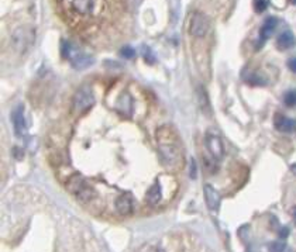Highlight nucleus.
Returning <instances> with one entry per match:
<instances>
[{
    "instance_id": "nucleus-24",
    "label": "nucleus",
    "mask_w": 296,
    "mask_h": 252,
    "mask_svg": "<svg viewBox=\"0 0 296 252\" xmlns=\"http://www.w3.org/2000/svg\"><path fill=\"white\" fill-rule=\"evenodd\" d=\"M288 68L292 71V72L296 73V56H294V58H291L289 61H288Z\"/></svg>"
},
{
    "instance_id": "nucleus-23",
    "label": "nucleus",
    "mask_w": 296,
    "mask_h": 252,
    "mask_svg": "<svg viewBox=\"0 0 296 252\" xmlns=\"http://www.w3.org/2000/svg\"><path fill=\"white\" fill-rule=\"evenodd\" d=\"M144 58H145V61H147L148 63L155 62V58H154L153 52H151L148 48H144Z\"/></svg>"
},
{
    "instance_id": "nucleus-2",
    "label": "nucleus",
    "mask_w": 296,
    "mask_h": 252,
    "mask_svg": "<svg viewBox=\"0 0 296 252\" xmlns=\"http://www.w3.org/2000/svg\"><path fill=\"white\" fill-rule=\"evenodd\" d=\"M65 186H66V189L69 190L71 193L75 195V198L78 199L81 203H89L96 196L95 189L88 183V180L85 179L82 175H79V173L72 175L71 178L66 180Z\"/></svg>"
},
{
    "instance_id": "nucleus-6",
    "label": "nucleus",
    "mask_w": 296,
    "mask_h": 252,
    "mask_svg": "<svg viewBox=\"0 0 296 252\" xmlns=\"http://www.w3.org/2000/svg\"><path fill=\"white\" fill-rule=\"evenodd\" d=\"M206 147L216 161H220L225 156V145L222 138L217 134H212V133L206 134Z\"/></svg>"
},
{
    "instance_id": "nucleus-18",
    "label": "nucleus",
    "mask_w": 296,
    "mask_h": 252,
    "mask_svg": "<svg viewBox=\"0 0 296 252\" xmlns=\"http://www.w3.org/2000/svg\"><path fill=\"white\" fill-rule=\"evenodd\" d=\"M120 55L126 59H131L135 56V50L131 45H124L121 50H120Z\"/></svg>"
},
{
    "instance_id": "nucleus-9",
    "label": "nucleus",
    "mask_w": 296,
    "mask_h": 252,
    "mask_svg": "<svg viewBox=\"0 0 296 252\" xmlns=\"http://www.w3.org/2000/svg\"><path fill=\"white\" fill-rule=\"evenodd\" d=\"M133 208H134V200L130 193H123L116 199V210L120 214L123 216L131 214Z\"/></svg>"
},
{
    "instance_id": "nucleus-15",
    "label": "nucleus",
    "mask_w": 296,
    "mask_h": 252,
    "mask_svg": "<svg viewBox=\"0 0 296 252\" xmlns=\"http://www.w3.org/2000/svg\"><path fill=\"white\" fill-rule=\"evenodd\" d=\"M145 200L148 204H157L161 200V185L160 182H155L153 186L148 189L147 195H145Z\"/></svg>"
},
{
    "instance_id": "nucleus-27",
    "label": "nucleus",
    "mask_w": 296,
    "mask_h": 252,
    "mask_svg": "<svg viewBox=\"0 0 296 252\" xmlns=\"http://www.w3.org/2000/svg\"><path fill=\"white\" fill-rule=\"evenodd\" d=\"M154 252H164V251H162V250H160V248H158V250H154Z\"/></svg>"
},
{
    "instance_id": "nucleus-12",
    "label": "nucleus",
    "mask_w": 296,
    "mask_h": 252,
    "mask_svg": "<svg viewBox=\"0 0 296 252\" xmlns=\"http://www.w3.org/2000/svg\"><path fill=\"white\" fill-rule=\"evenodd\" d=\"M277 26H278V20L275 17H268L264 21V24L260 30V44L265 43L268 40L271 34L275 31Z\"/></svg>"
},
{
    "instance_id": "nucleus-26",
    "label": "nucleus",
    "mask_w": 296,
    "mask_h": 252,
    "mask_svg": "<svg viewBox=\"0 0 296 252\" xmlns=\"http://www.w3.org/2000/svg\"><path fill=\"white\" fill-rule=\"evenodd\" d=\"M291 172H292L294 175H296V163H294V165H291Z\"/></svg>"
},
{
    "instance_id": "nucleus-17",
    "label": "nucleus",
    "mask_w": 296,
    "mask_h": 252,
    "mask_svg": "<svg viewBox=\"0 0 296 252\" xmlns=\"http://www.w3.org/2000/svg\"><path fill=\"white\" fill-rule=\"evenodd\" d=\"M284 103L287 104L288 107H295L296 106V89L289 90L285 93L284 96Z\"/></svg>"
},
{
    "instance_id": "nucleus-16",
    "label": "nucleus",
    "mask_w": 296,
    "mask_h": 252,
    "mask_svg": "<svg viewBox=\"0 0 296 252\" xmlns=\"http://www.w3.org/2000/svg\"><path fill=\"white\" fill-rule=\"evenodd\" d=\"M197 100H199V104L200 108L206 113L210 114V103H209V98H207V93L205 92V89L202 86L197 88Z\"/></svg>"
},
{
    "instance_id": "nucleus-28",
    "label": "nucleus",
    "mask_w": 296,
    "mask_h": 252,
    "mask_svg": "<svg viewBox=\"0 0 296 252\" xmlns=\"http://www.w3.org/2000/svg\"><path fill=\"white\" fill-rule=\"evenodd\" d=\"M294 217H295V221H296V208H295V211H294Z\"/></svg>"
},
{
    "instance_id": "nucleus-21",
    "label": "nucleus",
    "mask_w": 296,
    "mask_h": 252,
    "mask_svg": "<svg viewBox=\"0 0 296 252\" xmlns=\"http://www.w3.org/2000/svg\"><path fill=\"white\" fill-rule=\"evenodd\" d=\"M285 248H287L285 244L277 241V243H272L269 245V252H285Z\"/></svg>"
},
{
    "instance_id": "nucleus-25",
    "label": "nucleus",
    "mask_w": 296,
    "mask_h": 252,
    "mask_svg": "<svg viewBox=\"0 0 296 252\" xmlns=\"http://www.w3.org/2000/svg\"><path fill=\"white\" fill-rule=\"evenodd\" d=\"M288 235H289V228H288V227H282V228L279 230V237H281V238H287Z\"/></svg>"
},
{
    "instance_id": "nucleus-13",
    "label": "nucleus",
    "mask_w": 296,
    "mask_h": 252,
    "mask_svg": "<svg viewBox=\"0 0 296 252\" xmlns=\"http://www.w3.org/2000/svg\"><path fill=\"white\" fill-rule=\"evenodd\" d=\"M72 7L76 13L88 16L95 10V0H72Z\"/></svg>"
},
{
    "instance_id": "nucleus-22",
    "label": "nucleus",
    "mask_w": 296,
    "mask_h": 252,
    "mask_svg": "<svg viewBox=\"0 0 296 252\" xmlns=\"http://www.w3.org/2000/svg\"><path fill=\"white\" fill-rule=\"evenodd\" d=\"M189 175H190V178L192 179H195L197 176V166H196V161L192 158L190 159V172H189Z\"/></svg>"
},
{
    "instance_id": "nucleus-29",
    "label": "nucleus",
    "mask_w": 296,
    "mask_h": 252,
    "mask_svg": "<svg viewBox=\"0 0 296 252\" xmlns=\"http://www.w3.org/2000/svg\"><path fill=\"white\" fill-rule=\"evenodd\" d=\"M291 1H292V3H294V4H296V0H291Z\"/></svg>"
},
{
    "instance_id": "nucleus-19",
    "label": "nucleus",
    "mask_w": 296,
    "mask_h": 252,
    "mask_svg": "<svg viewBox=\"0 0 296 252\" xmlns=\"http://www.w3.org/2000/svg\"><path fill=\"white\" fill-rule=\"evenodd\" d=\"M252 6H254V10L257 13H262V11H265L267 7H268V0H254Z\"/></svg>"
},
{
    "instance_id": "nucleus-1",
    "label": "nucleus",
    "mask_w": 296,
    "mask_h": 252,
    "mask_svg": "<svg viewBox=\"0 0 296 252\" xmlns=\"http://www.w3.org/2000/svg\"><path fill=\"white\" fill-rule=\"evenodd\" d=\"M167 128L158 130V143H160V153L164 163L170 168H179L183 161V155L180 151L179 144L174 141L175 137H167Z\"/></svg>"
},
{
    "instance_id": "nucleus-7",
    "label": "nucleus",
    "mask_w": 296,
    "mask_h": 252,
    "mask_svg": "<svg viewBox=\"0 0 296 252\" xmlns=\"http://www.w3.org/2000/svg\"><path fill=\"white\" fill-rule=\"evenodd\" d=\"M11 123H13V128L17 137L23 138L26 131H27V126H26V118H24V108L21 104H18L13 108L11 111Z\"/></svg>"
},
{
    "instance_id": "nucleus-11",
    "label": "nucleus",
    "mask_w": 296,
    "mask_h": 252,
    "mask_svg": "<svg viewBox=\"0 0 296 252\" xmlns=\"http://www.w3.org/2000/svg\"><path fill=\"white\" fill-rule=\"evenodd\" d=\"M205 199H206V204L207 207L210 210H219L220 207V202H222V198H220V193L212 186V185H206L205 186Z\"/></svg>"
},
{
    "instance_id": "nucleus-3",
    "label": "nucleus",
    "mask_w": 296,
    "mask_h": 252,
    "mask_svg": "<svg viewBox=\"0 0 296 252\" xmlns=\"http://www.w3.org/2000/svg\"><path fill=\"white\" fill-rule=\"evenodd\" d=\"M95 104V96L88 86H83L78 90L72 100V108L75 113H85Z\"/></svg>"
},
{
    "instance_id": "nucleus-20",
    "label": "nucleus",
    "mask_w": 296,
    "mask_h": 252,
    "mask_svg": "<svg viewBox=\"0 0 296 252\" xmlns=\"http://www.w3.org/2000/svg\"><path fill=\"white\" fill-rule=\"evenodd\" d=\"M247 83H250L252 86H260V85H265V79L262 76H258V75H250L247 79Z\"/></svg>"
},
{
    "instance_id": "nucleus-8",
    "label": "nucleus",
    "mask_w": 296,
    "mask_h": 252,
    "mask_svg": "<svg viewBox=\"0 0 296 252\" xmlns=\"http://www.w3.org/2000/svg\"><path fill=\"white\" fill-rule=\"evenodd\" d=\"M68 59L71 61L72 66L75 69H86L89 68L90 65L93 63V58L90 56L89 54H85V52H81V51H76V50H71V54L68 56Z\"/></svg>"
},
{
    "instance_id": "nucleus-10",
    "label": "nucleus",
    "mask_w": 296,
    "mask_h": 252,
    "mask_svg": "<svg viewBox=\"0 0 296 252\" xmlns=\"http://www.w3.org/2000/svg\"><path fill=\"white\" fill-rule=\"evenodd\" d=\"M274 124H275V128L281 133H295L296 131V120L282 116L279 113L274 118Z\"/></svg>"
},
{
    "instance_id": "nucleus-4",
    "label": "nucleus",
    "mask_w": 296,
    "mask_h": 252,
    "mask_svg": "<svg viewBox=\"0 0 296 252\" xmlns=\"http://www.w3.org/2000/svg\"><path fill=\"white\" fill-rule=\"evenodd\" d=\"M210 30V20L206 14L195 11L189 20V34L193 37H205Z\"/></svg>"
},
{
    "instance_id": "nucleus-5",
    "label": "nucleus",
    "mask_w": 296,
    "mask_h": 252,
    "mask_svg": "<svg viewBox=\"0 0 296 252\" xmlns=\"http://www.w3.org/2000/svg\"><path fill=\"white\" fill-rule=\"evenodd\" d=\"M33 41H34V31L28 27L17 28L11 36V43H13L14 50L21 51V52L26 51L28 47L33 44Z\"/></svg>"
},
{
    "instance_id": "nucleus-14",
    "label": "nucleus",
    "mask_w": 296,
    "mask_h": 252,
    "mask_svg": "<svg viewBox=\"0 0 296 252\" xmlns=\"http://www.w3.org/2000/svg\"><path fill=\"white\" fill-rule=\"evenodd\" d=\"M295 44L296 38L291 31H284V33H281L278 36V38H277V45H278L279 50H282V51L294 48Z\"/></svg>"
}]
</instances>
